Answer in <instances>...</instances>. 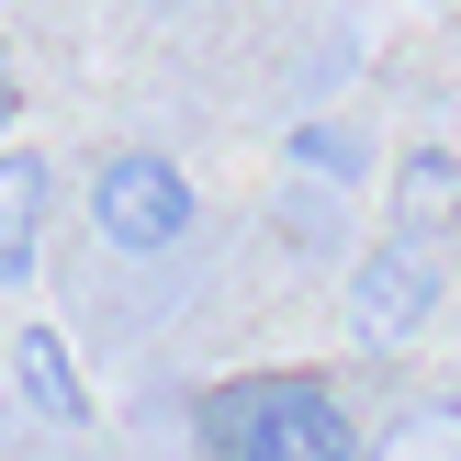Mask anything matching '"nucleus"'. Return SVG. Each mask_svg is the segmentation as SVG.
Returning a JSON list of instances; mask_svg holds the SVG:
<instances>
[{"label":"nucleus","mask_w":461,"mask_h":461,"mask_svg":"<svg viewBox=\"0 0 461 461\" xmlns=\"http://www.w3.org/2000/svg\"><path fill=\"white\" fill-rule=\"evenodd\" d=\"M383 203H394V237H428L439 248L461 225V147H405L394 180H383Z\"/></svg>","instance_id":"39448f33"},{"label":"nucleus","mask_w":461,"mask_h":461,"mask_svg":"<svg viewBox=\"0 0 461 461\" xmlns=\"http://www.w3.org/2000/svg\"><path fill=\"white\" fill-rule=\"evenodd\" d=\"M0 135H12V57H0Z\"/></svg>","instance_id":"1a4fd4ad"},{"label":"nucleus","mask_w":461,"mask_h":461,"mask_svg":"<svg viewBox=\"0 0 461 461\" xmlns=\"http://www.w3.org/2000/svg\"><path fill=\"white\" fill-rule=\"evenodd\" d=\"M349 315H360L372 349H405V338L439 315V248H428V237H383L372 259L349 270Z\"/></svg>","instance_id":"7ed1b4c3"},{"label":"nucleus","mask_w":461,"mask_h":461,"mask_svg":"<svg viewBox=\"0 0 461 461\" xmlns=\"http://www.w3.org/2000/svg\"><path fill=\"white\" fill-rule=\"evenodd\" d=\"M203 461H360L327 372H237L203 394Z\"/></svg>","instance_id":"f257e3e1"},{"label":"nucleus","mask_w":461,"mask_h":461,"mask_svg":"<svg viewBox=\"0 0 461 461\" xmlns=\"http://www.w3.org/2000/svg\"><path fill=\"white\" fill-rule=\"evenodd\" d=\"M12 394H23V417H45V428H90V383H79V349H68L57 327H12Z\"/></svg>","instance_id":"20e7f679"},{"label":"nucleus","mask_w":461,"mask_h":461,"mask_svg":"<svg viewBox=\"0 0 461 461\" xmlns=\"http://www.w3.org/2000/svg\"><path fill=\"white\" fill-rule=\"evenodd\" d=\"M383 461H461V405H417V417L394 428V450Z\"/></svg>","instance_id":"0eeeda50"},{"label":"nucleus","mask_w":461,"mask_h":461,"mask_svg":"<svg viewBox=\"0 0 461 461\" xmlns=\"http://www.w3.org/2000/svg\"><path fill=\"white\" fill-rule=\"evenodd\" d=\"M192 225H203V203H192V180H180V158L124 147V158L90 169V237H102V248H124V259H169Z\"/></svg>","instance_id":"f03ea898"},{"label":"nucleus","mask_w":461,"mask_h":461,"mask_svg":"<svg viewBox=\"0 0 461 461\" xmlns=\"http://www.w3.org/2000/svg\"><path fill=\"white\" fill-rule=\"evenodd\" d=\"M45 158L0 135V282H34V248H45Z\"/></svg>","instance_id":"423d86ee"},{"label":"nucleus","mask_w":461,"mask_h":461,"mask_svg":"<svg viewBox=\"0 0 461 461\" xmlns=\"http://www.w3.org/2000/svg\"><path fill=\"white\" fill-rule=\"evenodd\" d=\"M293 169H315V180H360V135H338V124H293Z\"/></svg>","instance_id":"6e6552de"}]
</instances>
